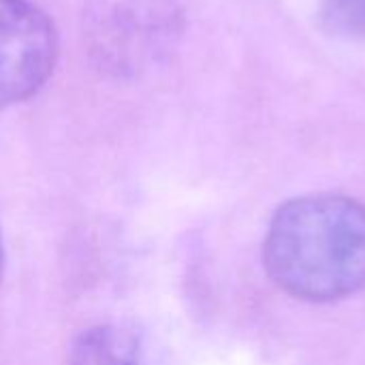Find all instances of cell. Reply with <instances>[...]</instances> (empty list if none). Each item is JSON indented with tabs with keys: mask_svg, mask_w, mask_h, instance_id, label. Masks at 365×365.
I'll return each mask as SVG.
<instances>
[{
	"mask_svg": "<svg viewBox=\"0 0 365 365\" xmlns=\"http://www.w3.org/2000/svg\"><path fill=\"white\" fill-rule=\"evenodd\" d=\"M267 276L304 302H336L365 289V207L342 195L284 203L263 242Z\"/></svg>",
	"mask_w": 365,
	"mask_h": 365,
	"instance_id": "6da1fadb",
	"label": "cell"
},
{
	"mask_svg": "<svg viewBox=\"0 0 365 365\" xmlns=\"http://www.w3.org/2000/svg\"><path fill=\"white\" fill-rule=\"evenodd\" d=\"M184 11L178 0H118L96 30V51L115 73H139L180 41Z\"/></svg>",
	"mask_w": 365,
	"mask_h": 365,
	"instance_id": "7a4b0ae2",
	"label": "cell"
},
{
	"mask_svg": "<svg viewBox=\"0 0 365 365\" xmlns=\"http://www.w3.org/2000/svg\"><path fill=\"white\" fill-rule=\"evenodd\" d=\"M58 32L30 0H0V109L36 94L53 73Z\"/></svg>",
	"mask_w": 365,
	"mask_h": 365,
	"instance_id": "3957f363",
	"label": "cell"
},
{
	"mask_svg": "<svg viewBox=\"0 0 365 365\" xmlns=\"http://www.w3.org/2000/svg\"><path fill=\"white\" fill-rule=\"evenodd\" d=\"M66 365H152L145 342L128 327L101 323L75 336Z\"/></svg>",
	"mask_w": 365,
	"mask_h": 365,
	"instance_id": "277c9868",
	"label": "cell"
},
{
	"mask_svg": "<svg viewBox=\"0 0 365 365\" xmlns=\"http://www.w3.org/2000/svg\"><path fill=\"white\" fill-rule=\"evenodd\" d=\"M321 17L338 36L365 38V0H323Z\"/></svg>",
	"mask_w": 365,
	"mask_h": 365,
	"instance_id": "5b68a950",
	"label": "cell"
},
{
	"mask_svg": "<svg viewBox=\"0 0 365 365\" xmlns=\"http://www.w3.org/2000/svg\"><path fill=\"white\" fill-rule=\"evenodd\" d=\"M4 274V242H2V233H0V280Z\"/></svg>",
	"mask_w": 365,
	"mask_h": 365,
	"instance_id": "8992f818",
	"label": "cell"
}]
</instances>
